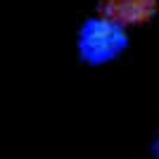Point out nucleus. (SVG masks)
I'll return each instance as SVG.
<instances>
[{
  "mask_svg": "<svg viewBox=\"0 0 159 159\" xmlns=\"http://www.w3.org/2000/svg\"><path fill=\"white\" fill-rule=\"evenodd\" d=\"M126 38L116 24L107 19H95L90 21L83 33H81V50L90 62H102L109 60L124 48Z\"/></svg>",
  "mask_w": 159,
  "mask_h": 159,
  "instance_id": "f257e3e1",
  "label": "nucleus"
}]
</instances>
